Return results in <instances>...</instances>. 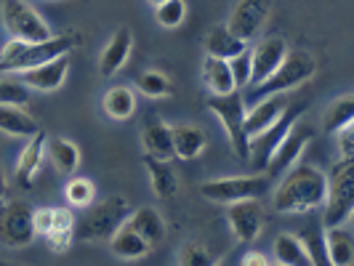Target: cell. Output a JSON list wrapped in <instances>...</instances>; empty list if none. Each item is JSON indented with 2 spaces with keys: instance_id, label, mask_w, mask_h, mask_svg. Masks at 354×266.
<instances>
[{
  "instance_id": "cell-14",
  "label": "cell",
  "mask_w": 354,
  "mask_h": 266,
  "mask_svg": "<svg viewBox=\"0 0 354 266\" xmlns=\"http://www.w3.org/2000/svg\"><path fill=\"white\" fill-rule=\"evenodd\" d=\"M72 67V56L70 53H62L51 61H43L32 70L17 72L14 77H19L30 91H43V93H51V91H59L64 86L67 75H70Z\"/></svg>"
},
{
  "instance_id": "cell-26",
  "label": "cell",
  "mask_w": 354,
  "mask_h": 266,
  "mask_svg": "<svg viewBox=\"0 0 354 266\" xmlns=\"http://www.w3.org/2000/svg\"><path fill=\"white\" fill-rule=\"evenodd\" d=\"M46 152H48V158H51L53 168H56L62 176L77 173L83 155H80V146L72 142V139H64V136L48 139V142H46Z\"/></svg>"
},
{
  "instance_id": "cell-6",
  "label": "cell",
  "mask_w": 354,
  "mask_h": 266,
  "mask_svg": "<svg viewBox=\"0 0 354 266\" xmlns=\"http://www.w3.org/2000/svg\"><path fill=\"white\" fill-rule=\"evenodd\" d=\"M0 19H3V27L8 30V35L27 40V43H40L53 35L48 21L40 17V11L27 0H3Z\"/></svg>"
},
{
  "instance_id": "cell-24",
  "label": "cell",
  "mask_w": 354,
  "mask_h": 266,
  "mask_svg": "<svg viewBox=\"0 0 354 266\" xmlns=\"http://www.w3.org/2000/svg\"><path fill=\"white\" fill-rule=\"evenodd\" d=\"M203 80H205V88L211 91L213 96H224V93L237 91L230 61L227 59H218V56H211V53L203 61Z\"/></svg>"
},
{
  "instance_id": "cell-4",
  "label": "cell",
  "mask_w": 354,
  "mask_h": 266,
  "mask_svg": "<svg viewBox=\"0 0 354 266\" xmlns=\"http://www.w3.org/2000/svg\"><path fill=\"white\" fill-rule=\"evenodd\" d=\"M322 224L325 227H344L354 213V158L338 160L333 173L328 176V192L322 202Z\"/></svg>"
},
{
  "instance_id": "cell-30",
  "label": "cell",
  "mask_w": 354,
  "mask_h": 266,
  "mask_svg": "<svg viewBox=\"0 0 354 266\" xmlns=\"http://www.w3.org/2000/svg\"><path fill=\"white\" fill-rule=\"evenodd\" d=\"M0 131L8 136H19V139H30L40 131L32 115L24 112V106L0 104Z\"/></svg>"
},
{
  "instance_id": "cell-8",
  "label": "cell",
  "mask_w": 354,
  "mask_h": 266,
  "mask_svg": "<svg viewBox=\"0 0 354 266\" xmlns=\"http://www.w3.org/2000/svg\"><path fill=\"white\" fill-rule=\"evenodd\" d=\"M35 243L32 227V208L24 200H6L0 202V245L8 250L30 248Z\"/></svg>"
},
{
  "instance_id": "cell-43",
  "label": "cell",
  "mask_w": 354,
  "mask_h": 266,
  "mask_svg": "<svg viewBox=\"0 0 354 266\" xmlns=\"http://www.w3.org/2000/svg\"><path fill=\"white\" fill-rule=\"evenodd\" d=\"M149 3H152V6H160V3H165V0H149Z\"/></svg>"
},
{
  "instance_id": "cell-34",
  "label": "cell",
  "mask_w": 354,
  "mask_h": 266,
  "mask_svg": "<svg viewBox=\"0 0 354 266\" xmlns=\"http://www.w3.org/2000/svg\"><path fill=\"white\" fill-rule=\"evenodd\" d=\"M64 197H67V202H70L72 208H88L91 202L96 200V187H93L91 178L72 173L67 187H64Z\"/></svg>"
},
{
  "instance_id": "cell-42",
  "label": "cell",
  "mask_w": 354,
  "mask_h": 266,
  "mask_svg": "<svg viewBox=\"0 0 354 266\" xmlns=\"http://www.w3.org/2000/svg\"><path fill=\"white\" fill-rule=\"evenodd\" d=\"M8 200V181L3 176V171H0V202H6Z\"/></svg>"
},
{
  "instance_id": "cell-39",
  "label": "cell",
  "mask_w": 354,
  "mask_h": 266,
  "mask_svg": "<svg viewBox=\"0 0 354 266\" xmlns=\"http://www.w3.org/2000/svg\"><path fill=\"white\" fill-rule=\"evenodd\" d=\"M338 142V155L341 160H352L354 158V128L352 125H346V128H341L333 133Z\"/></svg>"
},
{
  "instance_id": "cell-15",
  "label": "cell",
  "mask_w": 354,
  "mask_h": 266,
  "mask_svg": "<svg viewBox=\"0 0 354 266\" xmlns=\"http://www.w3.org/2000/svg\"><path fill=\"white\" fill-rule=\"evenodd\" d=\"M288 53V43L280 35H269L261 37L253 48H250V86H259L266 75L277 70V64L283 61V56Z\"/></svg>"
},
{
  "instance_id": "cell-33",
  "label": "cell",
  "mask_w": 354,
  "mask_h": 266,
  "mask_svg": "<svg viewBox=\"0 0 354 266\" xmlns=\"http://www.w3.org/2000/svg\"><path fill=\"white\" fill-rule=\"evenodd\" d=\"M136 88L142 91L144 96H149V99H168L174 93V83H171V77L165 72L147 70L136 77Z\"/></svg>"
},
{
  "instance_id": "cell-11",
  "label": "cell",
  "mask_w": 354,
  "mask_h": 266,
  "mask_svg": "<svg viewBox=\"0 0 354 266\" xmlns=\"http://www.w3.org/2000/svg\"><path fill=\"white\" fill-rule=\"evenodd\" d=\"M312 139H315V131L301 125V120H299V123L288 131V136H285L283 142L272 149V155H269V160H266L264 165L266 176L274 181V178L283 176L288 168H293L301 160L304 149H306V144L312 142Z\"/></svg>"
},
{
  "instance_id": "cell-36",
  "label": "cell",
  "mask_w": 354,
  "mask_h": 266,
  "mask_svg": "<svg viewBox=\"0 0 354 266\" xmlns=\"http://www.w3.org/2000/svg\"><path fill=\"white\" fill-rule=\"evenodd\" d=\"M155 8H158L155 17H158L160 27H165V30H176L187 19V3L184 0H165Z\"/></svg>"
},
{
  "instance_id": "cell-1",
  "label": "cell",
  "mask_w": 354,
  "mask_h": 266,
  "mask_svg": "<svg viewBox=\"0 0 354 266\" xmlns=\"http://www.w3.org/2000/svg\"><path fill=\"white\" fill-rule=\"evenodd\" d=\"M328 192V173L309 165V162H296L288 168L280 184L272 192V208L277 213H309L322 208Z\"/></svg>"
},
{
  "instance_id": "cell-27",
  "label": "cell",
  "mask_w": 354,
  "mask_h": 266,
  "mask_svg": "<svg viewBox=\"0 0 354 266\" xmlns=\"http://www.w3.org/2000/svg\"><path fill=\"white\" fill-rule=\"evenodd\" d=\"M106 243H109V250H112L118 258H123V261H136V258H144V256L152 250V245L144 240L139 231H133L131 227H125V224L115 231Z\"/></svg>"
},
{
  "instance_id": "cell-3",
  "label": "cell",
  "mask_w": 354,
  "mask_h": 266,
  "mask_svg": "<svg viewBox=\"0 0 354 266\" xmlns=\"http://www.w3.org/2000/svg\"><path fill=\"white\" fill-rule=\"evenodd\" d=\"M128 200L123 195H109L102 202H91L83 216L75 218V240L80 243H106L128 218Z\"/></svg>"
},
{
  "instance_id": "cell-12",
  "label": "cell",
  "mask_w": 354,
  "mask_h": 266,
  "mask_svg": "<svg viewBox=\"0 0 354 266\" xmlns=\"http://www.w3.org/2000/svg\"><path fill=\"white\" fill-rule=\"evenodd\" d=\"M272 8H274V0H237L227 19V27L240 40L250 43L264 30V24L272 17Z\"/></svg>"
},
{
  "instance_id": "cell-28",
  "label": "cell",
  "mask_w": 354,
  "mask_h": 266,
  "mask_svg": "<svg viewBox=\"0 0 354 266\" xmlns=\"http://www.w3.org/2000/svg\"><path fill=\"white\" fill-rule=\"evenodd\" d=\"M142 146L144 155L158 160H171L174 158V142H171V125L162 120H152L144 125L142 131Z\"/></svg>"
},
{
  "instance_id": "cell-18",
  "label": "cell",
  "mask_w": 354,
  "mask_h": 266,
  "mask_svg": "<svg viewBox=\"0 0 354 266\" xmlns=\"http://www.w3.org/2000/svg\"><path fill=\"white\" fill-rule=\"evenodd\" d=\"M285 106L288 104H285L283 93L266 96V99H259L256 104H250L248 112H245V136H248V139L259 136L264 128H269V125L283 115Z\"/></svg>"
},
{
  "instance_id": "cell-25",
  "label": "cell",
  "mask_w": 354,
  "mask_h": 266,
  "mask_svg": "<svg viewBox=\"0 0 354 266\" xmlns=\"http://www.w3.org/2000/svg\"><path fill=\"white\" fill-rule=\"evenodd\" d=\"M142 162L147 165V173H149V184H152V192L160 200H171L178 192V176L176 171L168 165V160H158L144 155Z\"/></svg>"
},
{
  "instance_id": "cell-40",
  "label": "cell",
  "mask_w": 354,
  "mask_h": 266,
  "mask_svg": "<svg viewBox=\"0 0 354 266\" xmlns=\"http://www.w3.org/2000/svg\"><path fill=\"white\" fill-rule=\"evenodd\" d=\"M53 213H56V208H35V211H32V227H35V237H43L46 231L51 229Z\"/></svg>"
},
{
  "instance_id": "cell-38",
  "label": "cell",
  "mask_w": 354,
  "mask_h": 266,
  "mask_svg": "<svg viewBox=\"0 0 354 266\" xmlns=\"http://www.w3.org/2000/svg\"><path fill=\"white\" fill-rule=\"evenodd\" d=\"M230 67H232V75H234L237 88H248V80H250V46L243 53H237L234 59H230Z\"/></svg>"
},
{
  "instance_id": "cell-32",
  "label": "cell",
  "mask_w": 354,
  "mask_h": 266,
  "mask_svg": "<svg viewBox=\"0 0 354 266\" xmlns=\"http://www.w3.org/2000/svg\"><path fill=\"white\" fill-rule=\"evenodd\" d=\"M104 112L112 120H128L136 112V93L128 86H112L104 93Z\"/></svg>"
},
{
  "instance_id": "cell-22",
  "label": "cell",
  "mask_w": 354,
  "mask_h": 266,
  "mask_svg": "<svg viewBox=\"0 0 354 266\" xmlns=\"http://www.w3.org/2000/svg\"><path fill=\"white\" fill-rule=\"evenodd\" d=\"M272 253H274V261L283 266H312L315 258L312 253L306 250L304 240L299 234H290V231H283L274 237V245H272Z\"/></svg>"
},
{
  "instance_id": "cell-17",
  "label": "cell",
  "mask_w": 354,
  "mask_h": 266,
  "mask_svg": "<svg viewBox=\"0 0 354 266\" xmlns=\"http://www.w3.org/2000/svg\"><path fill=\"white\" fill-rule=\"evenodd\" d=\"M46 142H48V136L40 128L35 136H30V142L24 144V149L17 160V168H14V181L21 189H32V181H35L37 171L43 165V158H46Z\"/></svg>"
},
{
  "instance_id": "cell-7",
  "label": "cell",
  "mask_w": 354,
  "mask_h": 266,
  "mask_svg": "<svg viewBox=\"0 0 354 266\" xmlns=\"http://www.w3.org/2000/svg\"><path fill=\"white\" fill-rule=\"evenodd\" d=\"M77 46H80V35H75V32H62V35H51L48 40H40V43H27L19 56L0 61V75H17V72L32 70L62 53H72Z\"/></svg>"
},
{
  "instance_id": "cell-19",
  "label": "cell",
  "mask_w": 354,
  "mask_h": 266,
  "mask_svg": "<svg viewBox=\"0 0 354 266\" xmlns=\"http://www.w3.org/2000/svg\"><path fill=\"white\" fill-rule=\"evenodd\" d=\"M322 250L325 264L352 266L354 264V237L344 227H325L322 229Z\"/></svg>"
},
{
  "instance_id": "cell-21",
  "label": "cell",
  "mask_w": 354,
  "mask_h": 266,
  "mask_svg": "<svg viewBox=\"0 0 354 266\" xmlns=\"http://www.w3.org/2000/svg\"><path fill=\"white\" fill-rule=\"evenodd\" d=\"M171 142H174V158L178 160H195L205 152L208 136L203 128L192 123L171 125Z\"/></svg>"
},
{
  "instance_id": "cell-5",
  "label": "cell",
  "mask_w": 354,
  "mask_h": 266,
  "mask_svg": "<svg viewBox=\"0 0 354 266\" xmlns=\"http://www.w3.org/2000/svg\"><path fill=\"white\" fill-rule=\"evenodd\" d=\"M205 106L218 117V123L224 128L234 155L240 160H248V136H245V112H248V104H245L240 88L232 91V93H224V96H213L211 93V99L205 102Z\"/></svg>"
},
{
  "instance_id": "cell-29",
  "label": "cell",
  "mask_w": 354,
  "mask_h": 266,
  "mask_svg": "<svg viewBox=\"0 0 354 266\" xmlns=\"http://www.w3.org/2000/svg\"><path fill=\"white\" fill-rule=\"evenodd\" d=\"M250 43L240 40V37L232 32L227 24H216L211 32L205 35V53L211 56H218V59H234L237 53H243Z\"/></svg>"
},
{
  "instance_id": "cell-20",
  "label": "cell",
  "mask_w": 354,
  "mask_h": 266,
  "mask_svg": "<svg viewBox=\"0 0 354 266\" xmlns=\"http://www.w3.org/2000/svg\"><path fill=\"white\" fill-rule=\"evenodd\" d=\"M125 227L139 231L152 248H158L160 243L165 240V218H162V213H160L158 208H152V205H142V208L128 213Z\"/></svg>"
},
{
  "instance_id": "cell-35",
  "label": "cell",
  "mask_w": 354,
  "mask_h": 266,
  "mask_svg": "<svg viewBox=\"0 0 354 266\" xmlns=\"http://www.w3.org/2000/svg\"><path fill=\"white\" fill-rule=\"evenodd\" d=\"M30 93L19 77L14 75H0V104H11V106H27L30 104Z\"/></svg>"
},
{
  "instance_id": "cell-10",
  "label": "cell",
  "mask_w": 354,
  "mask_h": 266,
  "mask_svg": "<svg viewBox=\"0 0 354 266\" xmlns=\"http://www.w3.org/2000/svg\"><path fill=\"white\" fill-rule=\"evenodd\" d=\"M227 221H230L234 240L240 245H250V243L259 240V234L264 229V205L259 202V197H245V200L227 202Z\"/></svg>"
},
{
  "instance_id": "cell-31",
  "label": "cell",
  "mask_w": 354,
  "mask_h": 266,
  "mask_svg": "<svg viewBox=\"0 0 354 266\" xmlns=\"http://www.w3.org/2000/svg\"><path fill=\"white\" fill-rule=\"evenodd\" d=\"M352 120H354V93H344V96H338V99H333L328 104L325 115H322V131L333 136L336 131L352 125Z\"/></svg>"
},
{
  "instance_id": "cell-9",
  "label": "cell",
  "mask_w": 354,
  "mask_h": 266,
  "mask_svg": "<svg viewBox=\"0 0 354 266\" xmlns=\"http://www.w3.org/2000/svg\"><path fill=\"white\" fill-rule=\"evenodd\" d=\"M272 178L266 173H256V176H230V178H213L200 184V195L211 202H234V200H245V197H261L269 192Z\"/></svg>"
},
{
  "instance_id": "cell-16",
  "label": "cell",
  "mask_w": 354,
  "mask_h": 266,
  "mask_svg": "<svg viewBox=\"0 0 354 266\" xmlns=\"http://www.w3.org/2000/svg\"><path fill=\"white\" fill-rule=\"evenodd\" d=\"M131 51H133V32L131 27H120L115 30L112 37L106 40L104 51L99 53V75L102 77H112L125 67V61L131 59Z\"/></svg>"
},
{
  "instance_id": "cell-23",
  "label": "cell",
  "mask_w": 354,
  "mask_h": 266,
  "mask_svg": "<svg viewBox=\"0 0 354 266\" xmlns=\"http://www.w3.org/2000/svg\"><path fill=\"white\" fill-rule=\"evenodd\" d=\"M43 240L51 253H67L75 243V213L70 208H56L51 229L43 234Z\"/></svg>"
},
{
  "instance_id": "cell-2",
  "label": "cell",
  "mask_w": 354,
  "mask_h": 266,
  "mask_svg": "<svg viewBox=\"0 0 354 266\" xmlns=\"http://www.w3.org/2000/svg\"><path fill=\"white\" fill-rule=\"evenodd\" d=\"M317 75V59L309 51H290L283 56V61L277 64V70L272 75H266L259 86H250L245 88L243 99L245 104H256L259 99L266 96H274V93H288V91L299 88L304 83H309L312 77Z\"/></svg>"
},
{
  "instance_id": "cell-37",
  "label": "cell",
  "mask_w": 354,
  "mask_h": 266,
  "mask_svg": "<svg viewBox=\"0 0 354 266\" xmlns=\"http://www.w3.org/2000/svg\"><path fill=\"white\" fill-rule=\"evenodd\" d=\"M176 264L181 266H211L216 264L211 258V250L205 248L203 243H195V240H189V243H184L176 253Z\"/></svg>"
},
{
  "instance_id": "cell-41",
  "label": "cell",
  "mask_w": 354,
  "mask_h": 266,
  "mask_svg": "<svg viewBox=\"0 0 354 266\" xmlns=\"http://www.w3.org/2000/svg\"><path fill=\"white\" fill-rule=\"evenodd\" d=\"M240 264H243V266H269V264H272V258H269V256H264V253L248 250V253L240 258Z\"/></svg>"
},
{
  "instance_id": "cell-13",
  "label": "cell",
  "mask_w": 354,
  "mask_h": 266,
  "mask_svg": "<svg viewBox=\"0 0 354 266\" xmlns=\"http://www.w3.org/2000/svg\"><path fill=\"white\" fill-rule=\"evenodd\" d=\"M301 117H304V106H285V112L274 123L269 125V128H264L259 136L248 139V158L253 160L259 168H264L269 155H272V149L283 142L285 136H288V131L299 123Z\"/></svg>"
}]
</instances>
